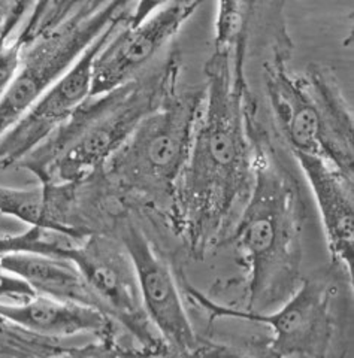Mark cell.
Returning <instances> with one entry per match:
<instances>
[{"instance_id": "1", "label": "cell", "mask_w": 354, "mask_h": 358, "mask_svg": "<svg viewBox=\"0 0 354 358\" xmlns=\"http://www.w3.org/2000/svg\"><path fill=\"white\" fill-rule=\"evenodd\" d=\"M205 75L202 114L169 220L196 260L227 239L250 194L254 172L246 62L213 52Z\"/></svg>"}, {"instance_id": "18", "label": "cell", "mask_w": 354, "mask_h": 358, "mask_svg": "<svg viewBox=\"0 0 354 358\" xmlns=\"http://www.w3.org/2000/svg\"><path fill=\"white\" fill-rule=\"evenodd\" d=\"M52 3H54V0H18V3L14 10V15H13L14 27L17 26V22L21 20V17H23V14L29 9V6L33 5V13L27 22V26L23 30V33H21V36L17 39L21 45H23V48L41 35L42 27H43V24H45V20L50 14Z\"/></svg>"}, {"instance_id": "13", "label": "cell", "mask_w": 354, "mask_h": 358, "mask_svg": "<svg viewBox=\"0 0 354 358\" xmlns=\"http://www.w3.org/2000/svg\"><path fill=\"white\" fill-rule=\"evenodd\" d=\"M0 321L47 339L94 334L102 348H114V320L101 309L36 294L23 303H0Z\"/></svg>"}, {"instance_id": "17", "label": "cell", "mask_w": 354, "mask_h": 358, "mask_svg": "<svg viewBox=\"0 0 354 358\" xmlns=\"http://www.w3.org/2000/svg\"><path fill=\"white\" fill-rule=\"evenodd\" d=\"M256 0H217L214 52L246 60L248 29Z\"/></svg>"}, {"instance_id": "14", "label": "cell", "mask_w": 354, "mask_h": 358, "mask_svg": "<svg viewBox=\"0 0 354 358\" xmlns=\"http://www.w3.org/2000/svg\"><path fill=\"white\" fill-rule=\"evenodd\" d=\"M301 78L322 121L325 157L342 172L354 176L353 112L337 75L327 66L309 64Z\"/></svg>"}, {"instance_id": "19", "label": "cell", "mask_w": 354, "mask_h": 358, "mask_svg": "<svg viewBox=\"0 0 354 358\" xmlns=\"http://www.w3.org/2000/svg\"><path fill=\"white\" fill-rule=\"evenodd\" d=\"M9 35L0 33V99L13 83L18 71L23 45L18 41L9 42Z\"/></svg>"}, {"instance_id": "22", "label": "cell", "mask_w": 354, "mask_h": 358, "mask_svg": "<svg viewBox=\"0 0 354 358\" xmlns=\"http://www.w3.org/2000/svg\"><path fill=\"white\" fill-rule=\"evenodd\" d=\"M256 2H257V3H259V2H260V0H256Z\"/></svg>"}, {"instance_id": "15", "label": "cell", "mask_w": 354, "mask_h": 358, "mask_svg": "<svg viewBox=\"0 0 354 358\" xmlns=\"http://www.w3.org/2000/svg\"><path fill=\"white\" fill-rule=\"evenodd\" d=\"M2 266L35 289L36 294L102 309L81 272L69 259L39 252H8Z\"/></svg>"}, {"instance_id": "16", "label": "cell", "mask_w": 354, "mask_h": 358, "mask_svg": "<svg viewBox=\"0 0 354 358\" xmlns=\"http://www.w3.org/2000/svg\"><path fill=\"white\" fill-rule=\"evenodd\" d=\"M68 185L41 184L33 188L0 187V214L26 224L27 227H42L63 231L73 238H84L66 222V208L69 199Z\"/></svg>"}, {"instance_id": "8", "label": "cell", "mask_w": 354, "mask_h": 358, "mask_svg": "<svg viewBox=\"0 0 354 358\" xmlns=\"http://www.w3.org/2000/svg\"><path fill=\"white\" fill-rule=\"evenodd\" d=\"M120 236L135 266L143 310L166 350L169 354L202 355L205 342L192 326L169 264L132 220H125Z\"/></svg>"}, {"instance_id": "5", "label": "cell", "mask_w": 354, "mask_h": 358, "mask_svg": "<svg viewBox=\"0 0 354 358\" xmlns=\"http://www.w3.org/2000/svg\"><path fill=\"white\" fill-rule=\"evenodd\" d=\"M134 3L135 0H105L99 6H83L26 45L14 80L0 99V136L108 27L126 21Z\"/></svg>"}, {"instance_id": "9", "label": "cell", "mask_w": 354, "mask_h": 358, "mask_svg": "<svg viewBox=\"0 0 354 358\" xmlns=\"http://www.w3.org/2000/svg\"><path fill=\"white\" fill-rule=\"evenodd\" d=\"M115 22L99 36L71 69L39 96L0 136V171L20 166L57 131L92 93L93 62L106 39L123 24Z\"/></svg>"}, {"instance_id": "3", "label": "cell", "mask_w": 354, "mask_h": 358, "mask_svg": "<svg viewBox=\"0 0 354 358\" xmlns=\"http://www.w3.org/2000/svg\"><path fill=\"white\" fill-rule=\"evenodd\" d=\"M181 55L113 92L90 96L72 117L20 163L41 184H80L102 171L139 122L180 87Z\"/></svg>"}, {"instance_id": "11", "label": "cell", "mask_w": 354, "mask_h": 358, "mask_svg": "<svg viewBox=\"0 0 354 358\" xmlns=\"http://www.w3.org/2000/svg\"><path fill=\"white\" fill-rule=\"evenodd\" d=\"M322 217L332 264L353 281L354 263V176L342 172L325 157L292 152Z\"/></svg>"}, {"instance_id": "21", "label": "cell", "mask_w": 354, "mask_h": 358, "mask_svg": "<svg viewBox=\"0 0 354 358\" xmlns=\"http://www.w3.org/2000/svg\"><path fill=\"white\" fill-rule=\"evenodd\" d=\"M18 221L13 220V218H8L5 215L0 214V236H6V234H14L18 233Z\"/></svg>"}, {"instance_id": "6", "label": "cell", "mask_w": 354, "mask_h": 358, "mask_svg": "<svg viewBox=\"0 0 354 358\" xmlns=\"http://www.w3.org/2000/svg\"><path fill=\"white\" fill-rule=\"evenodd\" d=\"M338 285L332 275L302 278L295 293L274 312H256L220 305L185 284V294L211 320L234 318L268 326L272 338L254 345L269 357H327L335 338L334 297Z\"/></svg>"}, {"instance_id": "10", "label": "cell", "mask_w": 354, "mask_h": 358, "mask_svg": "<svg viewBox=\"0 0 354 358\" xmlns=\"http://www.w3.org/2000/svg\"><path fill=\"white\" fill-rule=\"evenodd\" d=\"M202 3L205 0H172L138 26L123 22L96 54L90 96L135 80Z\"/></svg>"}, {"instance_id": "2", "label": "cell", "mask_w": 354, "mask_h": 358, "mask_svg": "<svg viewBox=\"0 0 354 358\" xmlns=\"http://www.w3.org/2000/svg\"><path fill=\"white\" fill-rule=\"evenodd\" d=\"M253 185L229 239L247 267V310L280 306L299 287L305 200L290 164L248 99Z\"/></svg>"}, {"instance_id": "20", "label": "cell", "mask_w": 354, "mask_h": 358, "mask_svg": "<svg viewBox=\"0 0 354 358\" xmlns=\"http://www.w3.org/2000/svg\"><path fill=\"white\" fill-rule=\"evenodd\" d=\"M169 2H172V0H135L125 24L138 26L143 20L148 18L151 14L156 13L164 5H168Z\"/></svg>"}, {"instance_id": "7", "label": "cell", "mask_w": 354, "mask_h": 358, "mask_svg": "<svg viewBox=\"0 0 354 358\" xmlns=\"http://www.w3.org/2000/svg\"><path fill=\"white\" fill-rule=\"evenodd\" d=\"M97 297L104 312L126 327L148 354H169L142 306L134 262L121 241L87 234L64 251Z\"/></svg>"}, {"instance_id": "4", "label": "cell", "mask_w": 354, "mask_h": 358, "mask_svg": "<svg viewBox=\"0 0 354 358\" xmlns=\"http://www.w3.org/2000/svg\"><path fill=\"white\" fill-rule=\"evenodd\" d=\"M204 102L205 87L174 90L105 163L106 181L147 200L171 220Z\"/></svg>"}, {"instance_id": "12", "label": "cell", "mask_w": 354, "mask_h": 358, "mask_svg": "<svg viewBox=\"0 0 354 358\" xmlns=\"http://www.w3.org/2000/svg\"><path fill=\"white\" fill-rule=\"evenodd\" d=\"M285 48L289 47L283 39L263 64L264 88L274 118L290 152L325 157L322 121L302 78L287 69L289 52Z\"/></svg>"}]
</instances>
